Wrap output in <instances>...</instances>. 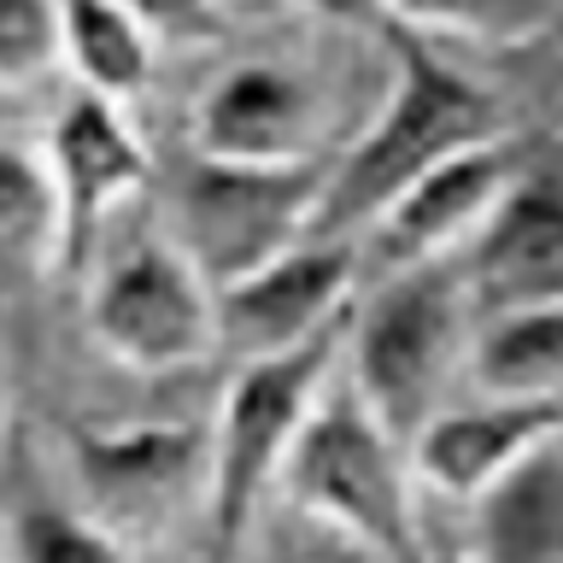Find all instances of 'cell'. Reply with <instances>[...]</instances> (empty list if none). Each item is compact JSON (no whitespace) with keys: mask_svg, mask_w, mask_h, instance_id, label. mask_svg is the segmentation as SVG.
Returning <instances> with one entry per match:
<instances>
[{"mask_svg":"<svg viewBox=\"0 0 563 563\" xmlns=\"http://www.w3.org/2000/svg\"><path fill=\"white\" fill-rule=\"evenodd\" d=\"M505 135V118L482 82H470L434 47L405 35L394 47V88L369 130L329 165L323 200L311 211L306 241H352L417 183L440 158L475 147V141Z\"/></svg>","mask_w":563,"mask_h":563,"instance_id":"1","label":"cell"},{"mask_svg":"<svg viewBox=\"0 0 563 563\" xmlns=\"http://www.w3.org/2000/svg\"><path fill=\"white\" fill-rule=\"evenodd\" d=\"M470 317L475 306L464 294V276L440 271V264L387 276L369 306H352V394L399 446H411L422 422L434 417L452 369L470 364Z\"/></svg>","mask_w":563,"mask_h":563,"instance_id":"2","label":"cell"},{"mask_svg":"<svg viewBox=\"0 0 563 563\" xmlns=\"http://www.w3.org/2000/svg\"><path fill=\"white\" fill-rule=\"evenodd\" d=\"M346 323H329L323 334H311L306 346L282 352V358L241 364L229 394L211 422V470H206V517H211V563H235L253 510L264 505V493L288 464L299 429L317 411L329 387V369L346 352Z\"/></svg>","mask_w":563,"mask_h":563,"instance_id":"3","label":"cell"},{"mask_svg":"<svg viewBox=\"0 0 563 563\" xmlns=\"http://www.w3.org/2000/svg\"><path fill=\"white\" fill-rule=\"evenodd\" d=\"M399 452L405 446L394 434H382V422L364 411V399L346 382L341 394L317 399L288 464H282V482H288V499L299 510L341 528L376 563H422L411 482H405Z\"/></svg>","mask_w":563,"mask_h":563,"instance_id":"4","label":"cell"},{"mask_svg":"<svg viewBox=\"0 0 563 563\" xmlns=\"http://www.w3.org/2000/svg\"><path fill=\"white\" fill-rule=\"evenodd\" d=\"M329 165H223L200 158L176 188V218H183V253L211 288L235 276L264 271L288 246L311 235V211L323 200Z\"/></svg>","mask_w":563,"mask_h":563,"instance_id":"5","label":"cell"},{"mask_svg":"<svg viewBox=\"0 0 563 563\" xmlns=\"http://www.w3.org/2000/svg\"><path fill=\"white\" fill-rule=\"evenodd\" d=\"M88 329L123 369L176 376L218 358V294L183 246L147 241L100 276Z\"/></svg>","mask_w":563,"mask_h":563,"instance_id":"6","label":"cell"},{"mask_svg":"<svg viewBox=\"0 0 563 563\" xmlns=\"http://www.w3.org/2000/svg\"><path fill=\"white\" fill-rule=\"evenodd\" d=\"M218 294V352L241 364L282 358L311 334L341 323L358 294V246L352 241H299L253 276L223 282Z\"/></svg>","mask_w":563,"mask_h":563,"instance_id":"7","label":"cell"},{"mask_svg":"<svg viewBox=\"0 0 563 563\" xmlns=\"http://www.w3.org/2000/svg\"><path fill=\"white\" fill-rule=\"evenodd\" d=\"M82 505L106 540L153 534L170 522L176 499L200 470H211V429L147 422V429H77L70 434Z\"/></svg>","mask_w":563,"mask_h":563,"instance_id":"8","label":"cell"},{"mask_svg":"<svg viewBox=\"0 0 563 563\" xmlns=\"http://www.w3.org/2000/svg\"><path fill=\"white\" fill-rule=\"evenodd\" d=\"M47 176H53V194H59V258H53V271L77 282L95 264L106 218L147 188L153 165L135 130L123 123L118 100H100L82 88L59 112V123H53Z\"/></svg>","mask_w":563,"mask_h":563,"instance_id":"9","label":"cell"},{"mask_svg":"<svg viewBox=\"0 0 563 563\" xmlns=\"http://www.w3.org/2000/svg\"><path fill=\"white\" fill-rule=\"evenodd\" d=\"M522 176L517 147L505 135L475 141V147L440 158L434 170H422L394 206L369 223V258L387 276L417 271V264H440L457 246H470L482 235V223L493 218V206L505 200V188Z\"/></svg>","mask_w":563,"mask_h":563,"instance_id":"10","label":"cell"},{"mask_svg":"<svg viewBox=\"0 0 563 563\" xmlns=\"http://www.w3.org/2000/svg\"><path fill=\"white\" fill-rule=\"evenodd\" d=\"M464 294L475 311H534L563 306V188L545 176H517L470 241Z\"/></svg>","mask_w":563,"mask_h":563,"instance_id":"11","label":"cell"},{"mask_svg":"<svg viewBox=\"0 0 563 563\" xmlns=\"http://www.w3.org/2000/svg\"><path fill=\"white\" fill-rule=\"evenodd\" d=\"M194 153L223 165H306L317 158V100L282 65H235L194 112Z\"/></svg>","mask_w":563,"mask_h":563,"instance_id":"12","label":"cell"},{"mask_svg":"<svg viewBox=\"0 0 563 563\" xmlns=\"http://www.w3.org/2000/svg\"><path fill=\"white\" fill-rule=\"evenodd\" d=\"M563 440V399H487L470 411H434L411 440L422 482L452 499H482L528 452Z\"/></svg>","mask_w":563,"mask_h":563,"instance_id":"13","label":"cell"},{"mask_svg":"<svg viewBox=\"0 0 563 563\" xmlns=\"http://www.w3.org/2000/svg\"><path fill=\"white\" fill-rule=\"evenodd\" d=\"M470 563H563V440L528 452L482 493Z\"/></svg>","mask_w":563,"mask_h":563,"instance_id":"14","label":"cell"},{"mask_svg":"<svg viewBox=\"0 0 563 563\" xmlns=\"http://www.w3.org/2000/svg\"><path fill=\"white\" fill-rule=\"evenodd\" d=\"M482 399H563V306L505 311L470 341Z\"/></svg>","mask_w":563,"mask_h":563,"instance_id":"15","label":"cell"},{"mask_svg":"<svg viewBox=\"0 0 563 563\" xmlns=\"http://www.w3.org/2000/svg\"><path fill=\"white\" fill-rule=\"evenodd\" d=\"M65 59L88 95L130 100L153 70V35L135 24L118 0H59Z\"/></svg>","mask_w":563,"mask_h":563,"instance_id":"16","label":"cell"},{"mask_svg":"<svg viewBox=\"0 0 563 563\" xmlns=\"http://www.w3.org/2000/svg\"><path fill=\"white\" fill-rule=\"evenodd\" d=\"M59 258V194L30 153L0 147V288L35 282Z\"/></svg>","mask_w":563,"mask_h":563,"instance_id":"17","label":"cell"},{"mask_svg":"<svg viewBox=\"0 0 563 563\" xmlns=\"http://www.w3.org/2000/svg\"><path fill=\"white\" fill-rule=\"evenodd\" d=\"M411 35H457V42L522 47L558 30L552 0H382Z\"/></svg>","mask_w":563,"mask_h":563,"instance_id":"18","label":"cell"},{"mask_svg":"<svg viewBox=\"0 0 563 563\" xmlns=\"http://www.w3.org/2000/svg\"><path fill=\"white\" fill-rule=\"evenodd\" d=\"M65 59L59 0H0V88H30Z\"/></svg>","mask_w":563,"mask_h":563,"instance_id":"19","label":"cell"},{"mask_svg":"<svg viewBox=\"0 0 563 563\" xmlns=\"http://www.w3.org/2000/svg\"><path fill=\"white\" fill-rule=\"evenodd\" d=\"M12 563H123V545L70 510L30 505L12 522Z\"/></svg>","mask_w":563,"mask_h":563,"instance_id":"20","label":"cell"},{"mask_svg":"<svg viewBox=\"0 0 563 563\" xmlns=\"http://www.w3.org/2000/svg\"><path fill=\"white\" fill-rule=\"evenodd\" d=\"M147 35H211L218 7L211 0H118Z\"/></svg>","mask_w":563,"mask_h":563,"instance_id":"21","label":"cell"},{"mask_svg":"<svg viewBox=\"0 0 563 563\" xmlns=\"http://www.w3.org/2000/svg\"><path fill=\"white\" fill-rule=\"evenodd\" d=\"M299 7H306V12H317V18H329V24L364 30V24H376L382 0H299Z\"/></svg>","mask_w":563,"mask_h":563,"instance_id":"22","label":"cell"},{"mask_svg":"<svg viewBox=\"0 0 563 563\" xmlns=\"http://www.w3.org/2000/svg\"><path fill=\"white\" fill-rule=\"evenodd\" d=\"M429 563H470V558H452V552H446V558H429Z\"/></svg>","mask_w":563,"mask_h":563,"instance_id":"23","label":"cell"},{"mask_svg":"<svg viewBox=\"0 0 563 563\" xmlns=\"http://www.w3.org/2000/svg\"><path fill=\"white\" fill-rule=\"evenodd\" d=\"M552 35H558V42H563V18H558V30H552Z\"/></svg>","mask_w":563,"mask_h":563,"instance_id":"24","label":"cell"}]
</instances>
